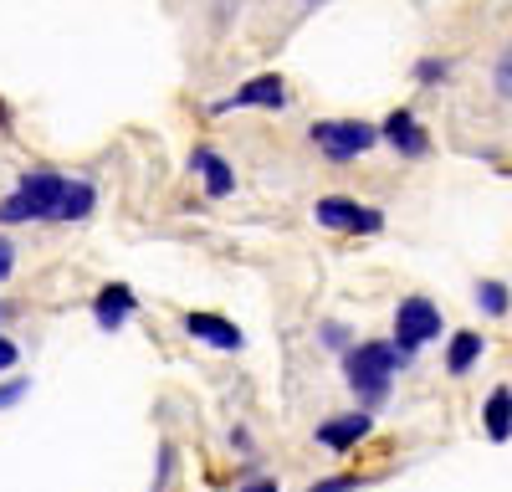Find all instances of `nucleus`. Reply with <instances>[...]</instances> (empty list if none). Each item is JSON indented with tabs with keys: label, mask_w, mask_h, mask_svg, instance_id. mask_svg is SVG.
Here are the masks:
<instances>
[{
	"label": "nucleus",
	"mask_w": 512,
	"mask_h": 492,
	"mask_svg": "<svg viewBox=\"0 0 512 492\" xmlns=\"http://www.w3.org/2000/svg\"><path fill=\"white\" fill-rule=\"evenodd\" d=\"M400 364H405V359L395 354V344H359V349L344 359V375H349V385L359 390V400L379 405L384 395H390V375H395Z\"/></svg>",
	"instance_id": "f257e3e1"
},
{
	"label": "nucleus",
	"mask_w": 512,
	"mask_h": 492,
	"mask_svg": "<svg viewBox=\"0 0 512 492\" xmlns=\"http://www.w3.org/2000/svg\"><path fill=\"white\" fill-rule=\"evenodd\" d=\"M62 190H67L62 175L36 170V175H26V180L16 185L11 200H0V221H47V216H57Z\"/></svg>",
	"instance_id": "f03ea898"
},
{
	"label": "nucleus",
	"mask_w": 512,
	"mask_h": 492,
	"mask_svg": "<svg viewBox=\"0 0 512 492\" xmlns=\"http://www.w3.org/2000/svg\"><path fill=\"white\" fill-rule=\"evenodd\" d=\"M436 334H441L436 303H431V298H405L400 313H395V354L410 364V354H415L420 344H431Z\"/></svg>",
	"instance_id": "7ed1b4c3"
},
{
	"label": "nucleus",
	"mask_w": 512,
	"mask_h": 492,
	"mask_svg": "<svg viewBox=\"0 0 512 492\" xmlns=\"http://www.w3.org/2000/svg\"><path fill=\"white\" fill-rule=\"evenodd\" d=\"M374 129L359 118H328V123H313V144L328 154V159H359L374 149Z\"/></svg>",
	"instance_id": "20e7f679"
},
{
	"label": "nucleus",
	"mask_w": 512,
	"mask_h": 492,
	"mask_svg": "<svg viewBox=\"0 0 512 492\" xmlns=\"http://www.w3.org/2000/svg\"><path fill=\"white\" fill-rule=\"evenodd\" d=\"M313 216H318V226H333V231H379L384 226L379 211H364L354 200H318Z\"/></svg>",
	"instance_id": "39448f33"
},
{
	"label": "nucleus",
	"mask_w": 512,
	"mask_h": 492,
	"mask_svg": "<svg viewBox=\"0 0 512 492\" xmlns=\"http://www.w3.org/2000/svg\"><path fill=\"white\" fill-rule=\"evenodd\" d=\"M282 103H287L282 77H251L246 88H236V98L216 103V113H231V108H282Z\"/></svg>",
	"instance_id": "423d86ee"
},
{
	"label": "nucleus",
	"mask_w": 512,
	"mask_h": 492,
	"mask_svg": "<svg viewBox=\"0 0 512 492\" xmlns=\"http://www.w3.org/2000/svg\"><path fill=\"white\" fill-rule=\"evenodd\" d=\"M185 334L216 344V349H241V328L226 323L221 313H190V318H185Z\"/></svg>",
	"instance_id": "0eeeda50"
},
{
	"label": "nucleus",
	"mask_w": 512,
	"mask_h": 492,
	"mask_svg": "<svg viewBox=\"0 0 512 492\" xmlns=\"http://www.w3.org/2000/svg\"><path fill=\"white\" fill-rule=\"evenodd\" d=\"M364 436H369V416H359V410H354V416H333V421L318 426V441L333 446V451H349V446H359Z\"/></svg>",
	"instance_id": "6e6552de"
},
{
	"label": "nucleus",
	"mask_w": 512,
	"mask_h": 492,
	"mask_svg": "<svg viewBox=\"0 0 512 492\" xmlns=\"http://www.w3.org/2000/svg\"><path fill=\"white\" fill-rule=\"evenodd\" d=\"M190 170H200L205 190L216 195V200H221V195H231V185H236V175H231V164H226V159H221L216 149H195V154H190Z\"/></svg>",
	"instance_id": "1a4fd4ad"
},
{
	"label": "nucleus",
	"mask_w": 512,
	"mask_h": 492,
	"mask_svg": "<svg viewBox=\"0 0 512 492\" xmlns=\"http://www.w3.org/2000/svg\"><path fill=\"white\" fill-rule=\"evenodd\" d=\"M384 139H390V144H395L400 154H410V159H415V154H425V149H431V139L420 134V123H415V118H410L405 108H400V113H390V118H384Z\"/></svg>",
	"instance_id": "9d476101"
},
{
	"label": "nucleus",
	"mask_w": 512,
	"mask_h": 492,
	"mask_svg": "<svg viewBox=\"0 0 512 492\" xmlns=\"http://www.w3.org/2000/svg\"><path fill=\"white\" fill-rule=\"evenodd\" d=\"M487 436L492 441H507L512 436V390L507 385H497L487 395Z\"/></svg>",
	"instance_id": "9b49d317"
},
{
	"label": "nucleus",
	"mask_w": 512,
	"mask_h": 492,
	"mask_svg": "<svg viewBox=\"0 0 512 492\" xmlns=\"http://www.w3.org/2000/svg\"><path fill=\"white\" fill-rule=\"evenodd\" d=\"M128 313H134V293H128L123 282L118 287H103V293H98V323L103 328H118Z\"/></svg>",
	"instance_id": "f8f14e48"
},
{
	"label": "nucleus",
	"mask_w": 512,
	"mask_h": 492,
	"mask_svg": "<svg viewBox=\"0 0 512 492\" xmlns=\"http://www.w3.org/2000/svg\"><path fill=\"white\" fill-rule=\"evenodd\" d=\"M93 185L88 180H72L67 190H62V200H57V221H82V216H88L93 211Z\"/></svg>",
	"instance_id": "ddd939ff"
},
{
	"label": "nucleus",
	"mask_w": 512,
	"mask_h": 492,
	"mask_svg": "<svg viewBox=\"0 0 512 492\" xmlns=\"http://www.w3.org/2000/svg\"><path fill=\"white\" fill-rule=\"evenodd\" d=\"M482 359V334H456L451 349H446V364H451V375H466Z\"/></svg>",
	"instance_id": "4468645a"
},
{
	"label": "nucleus",
	"mask_w": 512,
	"mask_h": 492,
	"mask_svg": "<svg viewBox=\"0 0 512 492\" xmlns=\"http://www.w3.org/2000/svg\"><path fill=\"white\" fill-rule=\"evenodd\" d=\"M477 303H482L487 313H507V287H497V282H482V287H477Z\"/></svg>",
	"instance_id": "2eb2a0df"
},
{
	"label": "nucleus",
	"mask_w": 512,
	"mask_h": 492,
	"mask_svg": "<svg viewBox=\"0 0 512 492\" xmlns=\"http://www.w3.org/2000/svg\"><path fill=\"white\" fill-rule=\"evenodd\" d=\"M26 390H31L26 380H11V385H0V410H6V405H16V400H21Z\"/></svg>",
	"instance_id": "dca6fc26"
},
{
	"label": "nucleus",
	"mask_w": 512,
	"mask_h": 492,
	"mask_svg": "<svg viewBox=\"0 0 512 492\" xmlns=\"http://www.w3.org/2000/svg\"><path fill=\"white\" fill-rule=\"evenodd\" d=\"M497 93L502 98H512V52L502 57V67H497Z\"/></svg>",
	"instance_id": "f3484780"
},
{
	"label": "nucleus",
	"mask_w": 512,
	"mask_h": 492,
	"mask_svg": "<svg viewBox=\"0 0 512 492\" xmlns=\"http://www.w3.org/2000/svg\"><path fill=\"white\" fill-rule=\"evenodd\" d=\"M359 487V477H328L323 487H313V492H354Z\"/></svg>",
	"instance_id": "a211bd4d"
},
{
	"label": "nucleus",
	"mask_w": 512,
	"mask_h": 492,
	"mask_svg": "<svg viewBox=\"0 0 512 492\" xmlns=\"http://www.w3.org/2000/svg\"><path fill=\"white\" fill-rule=\"evenodd\" d=\"M11 267H16V246L0 236V277H11Z\"/></svg>",
	"instance_id": "6ab92c4d"
},
{
	"label": "nucleus",
	"mask_w": 512,
	"mask_h": 492,
	"mask_svg": "<svg viewBox=\"0 0 512 492\" xmlns=\"http://www.w3.org/2000/svg\"><path fill=\"white\" fill-rule=\"evenodd\" d=\"M16 359H21L16 344H11V339H0V375H6V369H16Z\"/></svg>",
	"instance_id": "aec40b11"
},
{
	"label": "nucleus",
	"mask_w": 512,
	"mask_h": 492,
	"mask_svg": "<svg viewBox=\"0 0 512 492\" xmlns=\"http://www.w3.org/2000/svg\"><path fill=\"white\" fill-rule=\"evenodd\" d=\"M441 72H446V67H441V62H420V77H425V82H436V77H441Z\"/></svg>",
	"instance_id": "412c9836"
},
{
	"label": "nucleus",
	"mask_w": 512,
	"mask_h": 492,
	"mask_svg": "<svg viewBox=\"0 0 512 492\" xmlns=\"http://www.w3.org/2000/svg\"><path fill=\"white\" fill-rule=\"evenodd\" d=\"M241 492H277V482H246Z\"/></svg>",
	"instance_id": "4be33fe9"
},
{
	"label": "nucleus",
	"mask_w": 512,
	"mask_h": 492,
	"mask_svg": "<svg viewBox=\"0 0 512 492\" xmlns=\"http://www.w3.org/2000/svg\"><path fill=\"white\" fill-rule=\"evenodd\" d=\"M0 318H6V308H0Z\"/></svg>",
	"instance_id": "5701e85b"
}]
</instances>
